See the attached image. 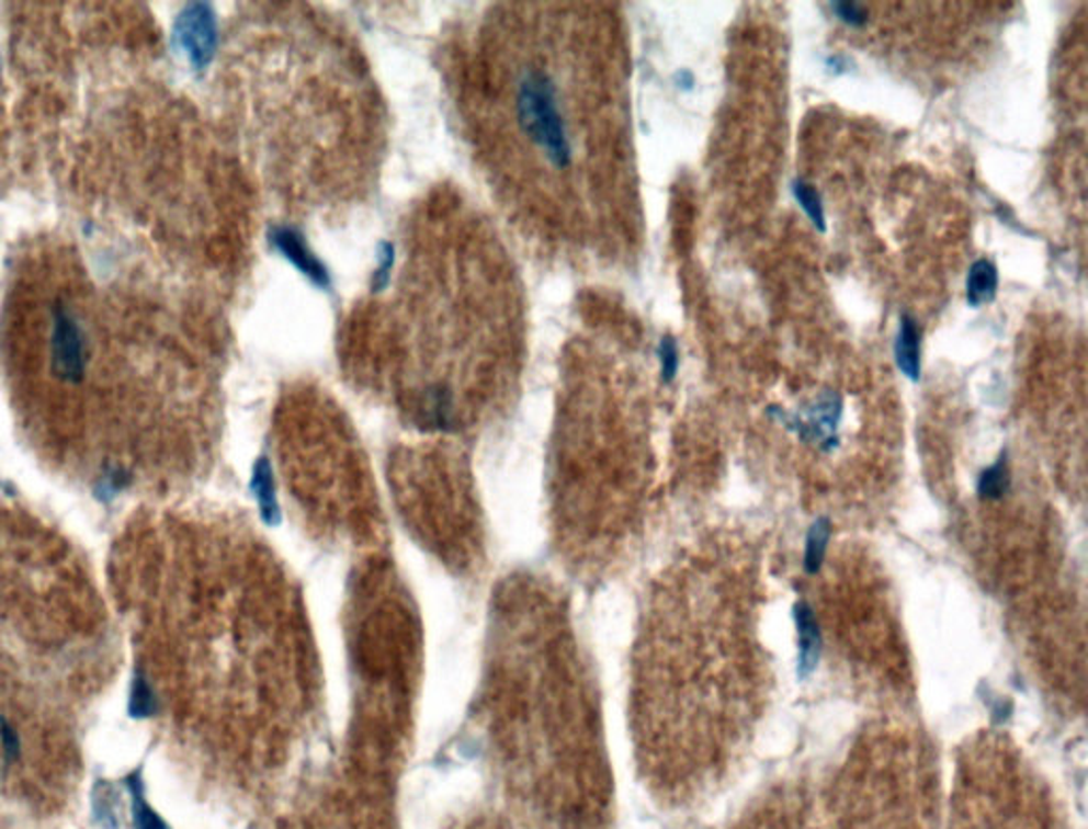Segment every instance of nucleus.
Wrapping results in <instances>:
<instances>
[{
	"instance_id": "obj_2",
	"label": "nucleus",
	"mask_w": 1088,
	"mask_h": 829,
	"mask_svg": "<svg viewBox=\"0 0 1088 829\" xmlns=\"http://www.w3.org/2000/svg\"><path fill=\"white\" fill-rule=\"evenodd\" d=\"M517 117L523 135L541 147L553 167L566 169L570 164L566 124L557 106L555 88L543 72L532 70L521 77L517 90Z\"/></svg>"
},
{
	"instance_id": "obj_11",
	"label": "nucleus",
	"mask_w": 1088,
	"mask_h": 829,
	"mask_svg": "<svg viewBox=\"0 0 1088 829\" xmlns=\"http://www.w3.org/2000/svg\"><path fill=\"white\" fill-rule=\"evenodd\" d=\"M1010 487V468H1008V457L1006 453L999 455V459L983 470L978 479V496L985 500H999Z\"/></svg>"
},
{
	"instance_id": "obj_12",
	"label": "nucleus",
	"mask_w": 1088,
	"mask_h": 829,
	"mask_svg": "<svg viewBox=\"0 0 1088 829\" xmlns=\"http://www.w3.org/2000/svg\"><path fill=\"white\" fill-rule=\"evenodd\" d=\"M791 192L797 201V205L804 208V213L808 215L811 224L815 226L818 232H827V222H825V208H823V201H820V194L816 192L813 185H808L806 181L802 179H795L791 183Z\"/></svg>"
},
{
	"instance_id": "obj_16",
	"label": "nucleus",
	"mask_w": 1088,
	"mask_h": 829,
	"mask_svg": "<svg viewBox=\"0 0 1088 829\" xmlns=\"http://www.w3.org/2000/svg\"><path fill=\"white\" fill-rule=\"evenodd\" d=\"M831 11L852 29H863L868 22V11L859 2H831Z\"/></svg>"
},
{
	"instance_id": "obj_13",
	"label": "nucleus",
	"mask_w": 1088,
	"mask_h": 829,
	"mask_svg": "<svg viewBox=\"0 0 1088 829\" xmlns=\"http://www.w3.org/2000/svg\"><path fill=\"white\" fill-rule=\"evenodd\" d=\"M128 787H131V794H133V821H135V829H169V826L158 817V813L147 804L145 794H143V785H140V781H138L136 774H133L128 779Z\"/></svg>"
},
{
	"instance_id": "obj_5",
	"label": "nucleus",
	"mask_w": 1088,
	"mask_h": 829,
	"mask_svg": "<svg viewBox=\"0 0 1088 829\" xmlns=\"http://www.w3.org/2000/svg\"><path fill=\"white\" fill-rule=\"evenodd\" d=\"M271 242L272 247L290 264H294V269H298L310 283H315L317 287H324V289L330 287V273H328L326 264L310 251L305 237L298 230H294L290 226H276L271 230Z\"/></svg>"
},
{
	"instance_id": "obj_6",
	"label": "nucleus",
	"mask_w": 1088,
	"mask_h": 829,
	"mask_svg": "<svg viewBox=\"0 0 1088 829\" xmlns=\"http://www.w3.org/2000/svg\"><path fill=\"white\" fill-rule=\"evenodd\" d=\"M795 627H797V643H800V657H797V674L800 679H806L815 672L820 657V629L816 623L815 611L806 604L800 602L795 606Z\"/></svg>"
},
{
	"instance_id": "obj_14",
	"label": "nucleus",
	"mask_w": 1088,
	"mask_h": 829,
	"mask_svg": "<svg viewBox=\"0 0 1088 829\" xmlns=\"http://www.w3.org/2000/svg\"><path fill=\"white\" fill-rule=\"evenodd\" d=\"M657 357L661 366V379L664 383H672L679 373V345L675 337H664L657 347Z\"/></svg>"
},
{
	"instance_id": "obj_8",
	"label": "nucleus",
	"mask_w": 1088,
	"mask_h": 829,
	"mask_svg": "<svg viewBox=\"0 0 1088 829\" xmlns=\"http://www.w3.org/2000/svg\"><path fill=\"white\" fill-rule=\"evenodd\" d=\"M999 287V273L997 266L990 260H976L970 266V273L965 279V298L972 309H978L983 305H988L995 300Z\"/></svg>"
},
{
	"instance_id": "obj_1",
	"label": "nucleus",
	"mask_w": 1088,
	"mask_h": 829,
	"mask_svg": "<svg viewBox=\"0 0 1088 829\" xmlns=\"http://www.w3.org/2000/svg\"><path fill=\"white\" fill-rule=\"evenodd\" d=\"M145 287L101 279L77 247L41 245L15 271L0 360L34 443L117 491L145 470L160 339Z\"/></svg>"
},
{
	"instance_id": "obj_3",
	"label": "nucleus",
	"mask_w": 1088,
	"mask_h": 829,
	"mask_svg": "<svg viewBox=\"0 0 1088 829\" xmlns=\"http://www.w3.org/2000/svg\"><path fill=\"white\" fill-rule=\"evenodd\" d=\"M842 414V400L838 394L827 391L823 394L815 405L808 407L804 417H793L791 421H784L791 430H795L804 441H816L820 443L823 450L836 447V428Z\"/></svg>"
},
{
	"instance_id": "obj_7",
	"label": "nucleus",
	"mask_w": 1088,
	"mask_h": 829,
	"mask_svg": "<svg viewBox=\"0 0 1088 829\" xmlns=\"http://www.w3.org/2000/svg\"><path fill=\"white\" fill-rule=\"evenodd\" d=\"M895 364L913 383L920 381V332L910 315H902L895 337Z\"/></svg>"
},
{
	"instance_id": "obj_9",
	"label": "nucleus",
	"mask_w": 1088,
	"mask_h": 829,
	"mask_svg": "<svg viewBox=\"0 0 1088 829\" xmlns=\"http://www.w3.org/2000/svg\"><path fill=\"white\" fill-rule=\"evenodd\" d=\"M251 487L260 504V513L264 521L276 523L281 519V509L276 502V487H274V475H272L271 462L267 457H260L253 466V477Z\"/></svg>"
},
{
	"instance_id": "obj_15",
	"label": "nucleus",
	"mask_w": 1088,
	"mask_h": 829,
	"mask_svg": "<svg viewBox=\"0 0 1088 829\" xmlns=\"http://www.w3.org/2000/svg\"><path fill=\"white\" fill-rule=\"evenodd\" d=\"M394 260H396L394 245L389 241L381 242L378 245V251H376V269H374L373 276L374 292H381L389 283L392 269H394Z\"/></svg>"
},
{
	"instance_id": "obj_4",
	"label": "nucleus",
	"mask_w": 1088,
	"mask_h": 829,
	"mask_svg": "<svg viewBox=\"0 0 1088 829\" xmlns=\"http://www.w3.org/2000/svg\"><path fill=\"white\" fill-rule=\"evenodd\" d=\"M177 35L181 38L183 49L196 67H206L215 54V15L208 4H192L183 11Z\"/></svg>"
},
{
	"instance_id": "obj_10",
	"label": "nucleus",
	"mask_w": 1088,
	"mask_h": 829,
	"mask_svg": "<svg viewBox=\"0 0 1088 829\" xmlns=\"http://www.w3.org/2000/svg\"><path fill=\"white\" fill-rule=\"evenodd\" d=\"M829 538H831V523H829V519H816L815 523L811 525L808 538H806L804 566H806V572L808 575H815V572H818V568L823 566Z\"/></svg>"
},
{
	"instance_id": "obj_17",
	"label": "nucleus",
	"mask_w": 1088,
	"mask_h": 829,
	"mask_svg": "<svg viewBox=\"0 0 1088 829\" xmlns=\"http://www.w3.org/2000/svg\"><path fill=\"white\" fill-rule=\"evenodd\" d=\"M677 86H679L680 90H684V92H691L695 88L693 72L691 70H680L679 75H677Z\"/></svg>"
}]
</instances>
